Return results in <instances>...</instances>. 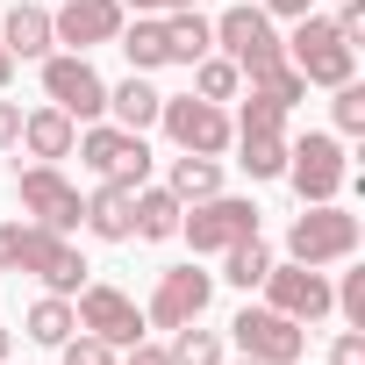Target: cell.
Masks as SVG:
<instances>
[{"label":"cell","instance_id":"6da1fadb","mask_svg":"<svg viewBox=\"0 0 365 365\" xmlns=\"http://www.w3.org/2000/svg\"><path fill=\"white\" fill-rule=\"evenodd\" d=\"M287 43V65L308 79V86H344V79H358V43H344L336 36V22L329 15H301L294 22V36H279Z\"/></svg>","mask_w":365,"mask_h":365},{"label":"cell","instance_id":"7a4b0ae2","mask_svg":"<svg viewBox=\"0 0 365 365\" xmlns=\"http://www.w3.org/2000/svg\"><path fill=\"white\" fill-rule=\"evenodd\" d=\"M279 179L301 194V208H315V201H336V194H344V179H351L344 136H329V129L287 136V172H279Z\"/></svg>","mask_w":365,"mask_h":365},{"label":"cell","instance_id":"3957f363","mask_svg":"<svg viewBox=\"0 0 365 365\" xmlns=\"http://www.w3.org/2000/svg\"><path fill=\"white\" fill-rule=\"evenodd\" d=\"M351 251H358V215L336 208V201L301 208L294 230H287V258L294 265H351Z\"/></svg>","mask_w":365,"mask_h":365},{"label":"cell","instance_id":"277c9868","mask_svg":"<svg viewBox=\"0 0 365 365\" xmlns=\"http://www.w3.org/2000/svg\"><path fill=\"white\" fill-rule=\"evenodd\" d=\"M158 129L172 136V150H194V158H222L230 136H237L230 108H222V101H201V93H165Z\"/></svg>","mask_w":365,"mask_h":365},{"label":"cell","instance_id":"5b68a950","mask_svg":"<svg viewBox=\"0 0 365 365\" xmlns=\"http://www.w3.org/2000/svg\"><path fill=\"white\" fill-rule=\"evenodd\" d=\"M36 65H43V101H51V108H65L72 122H101V115H108V79L93 72L86 51H51V58H36Z\"/></svg>","mask_w":365,"mask_h":365},{"label":"cell","instance_id":"8992f818","mask_svg":"<svg viewBox=\"0 0 365 365\" xmlns=\"http://www.w3.org/2000/svg\"><path fill=\"white\" fill-rule=\"evenodd\" d=\"M179 237L194 244V258H222L230 244L258 237V208L237 201V194H208V201H194L187 215H179Z\"/></svg>","mask_w":365,"mask_h":365},{"label":"cell","instance_id":"52a82bcc","mask_svg":"<svg viewBox=\"0 0 365 365\" xmlns=\"http://www.w3.org/2000/svg\"><path fill=\"white\" fill-rule=\"evenodd\" d=\"M15 194H22V215H29L36 230H58V237H72L79 215H86V194L72 187L58 165H22V172H15Z\"/></svg>","mask_w":365,"mask_h":365},{"label":"cell","instance_id":"ba28073f","mask_svg":"<svg viewBox=\"0 0 365 365\" xmlns=\"http://www.w3.org/2000/svg\"><path fill=\"white\" fill-rule=\"evenodd\" d=\"M215 51H222L244 79L287 58V43H279V29H272L265 8H222V15H215Z\"/></svg>","mask_w":365,"mask_h":365},{"label":"cell","instance_id":"9c48e42d","mask_svg":"<svg viewBox=\"0 0 365 365\" xmlns=\"http://www.w3.org/2000/svg\"><path fill=\"white\" fill-rule=\"evenodd\" d=\"M230 336H237V351L258 358V365H301V358H308V322H294V315H279V308H237Z\"/></svg>","mask_w":365,"mask_h":365},{"label":"cell","instance_id":"30bf717a","mask_svg":"<svg viewBox=\"0 0 365 365\" xmlns=\"http://www.w3.org/2000/svg\"><path fill=\"white\" fill-rule=\"evenodd\" d=\"M208 301H215V272H201V265H165L158 287H150V301H143V322H150V329H187V322L208 315Z\"/></svg>","mask_w":365,"mask_h":365},{"label":"cell","instance_id":"8fae6325","mask_svg":"<svg viewBox=\"0 0 365 365\" xmlns=\"http://www.w3.org/2000/svg\"><path fill=\"white\" fill-rule=\"evenodd\" d=\"M72 315H79V329H93V336H108L115 351H129L150 322H143V308L122 294V287H101V279H86L79 294H72Z\"/></svg>","mask_w":365,"mask_h":365},{"label":"cell","instance_id":"7c38bea8","mask_svg":"<svg viewBox=\"0 0 365 365\" xmlns=\"http://www.w3.org/2000/svg\"><path fill=\"white\" fill-rule=\"evenodd\" d=\"M265 308H279V315H294V322H322L329 315V272L322 265H279L272 258V272H265Z\"/></svg>","mask_w":365,"mask_h":365},{"label":"cell","instance_id":"4fadbf2b","mask_svg":"<svg viewBox=\"0 0 365 365\" xmlns=\"http://www.w3.org/2000/svg\"><path fill=\"white\" fill-rule=\"evenodd\" d=\"M122 22H129L122 0H65V8H51V29L65 51H101L122 36Z\"/></svg>","mask_w":365,"mask_h":365},{"label":"cell","instance_id":"5bb4252c","mask_svg":"<svg viewBox=\"0 0 365 365\" xmlns=\"http://www.w3.org/2000/svg\"><path fill=\"white\" fill-rule=\"evenodd\" d=\"M22 272H36L43 294H79V287H86V258H79V244L58 237V230H36V222H29V258H22Z\"/></svg>","mask_w":365,"mask_h":365},{"label":"cell","instance_id":"9a60e30c","mask_svg":"<svg viewBox=\"0 0 365 365\" xmlns=\"http://www.w3.org/2000/svg\"><path fill=\"white\" fill-rule=\"evenodd\" d=\"M72 136H79V122H72L65 108H51V101H43V108H29V115H22V136H15V143H22L36 165H58V158H72Z\"/></svg>","mask_w":365,"mask_h":365},{"label":"cell","instance_id":"2e32d148","mask_svg":"<svg viewBox=\"0 0 365 365\" xmlns=\"http://www.w3.org/2000/svg\"><path fill=\"white\" fill-rule=\"evenodd\" d=\"M0 43H8V58H51L58 51V29H51V8H36V0H15L8 22H0Z\"/></svg>","mask_w":365,"mask_h":365},{"label":"cell","instance_id":"e0dca14e","mask_svg":"<svg viewBox=\"0 0 365 365\" xmlns=\"http://www.w3.org/2000/svg\"><path fill=\"white\" fill-rule=\"evenodd\" d=\"M79 230H93L101 244H129V237H136V215H129V187L101 179V187L86 194V215H79Z\"/></svg>","mask_w":365,"mask_h":365},{"label":"cell","instance_id":"ac0fdd59","mask_svg":"<svg viewBox=\"0 0 365 365\" xmlns=\"http://www.w3.org/2000/svg\"><path fill=\"white\" fill-rule=\"evenodd\" d=\"M158 108H165V93L150 86V72H129L122 86H108V115H115V129H129V136L158 129Z\"/></svg>","mask_w":365,"mask_h":365},{"label":"cell","instance_id":"d6986e66","mask_svg":"<svg viewBox=\"0 0 365 365\" xmlns=\"http://www.w3.org/2000/svg\"><path fill=\"white\" fill-rule=\"evenodd\" d=\"M129 215H136V237H143V244H172L187 208H179L172 187H136V194H129Z\"/></svg>","mask_w":365,"mask_h":365},{"label":"cell","instance_id":"ffe728a7","mask_svg":"<svg viewBox=\"0 0 365 365\" xmlns=\"http://www.w3.org/2000/svg\"><path fill=\"white\" fill-rule=\"evenodd\" d=\"M208 51H215V22L201 8H172L165 15V58L172 65H201Z\"/></svg>","mask_w":365,"mask_h":365},{"label":"cell","instance_id":"44dd1931","mask_svg":"<svg viewBox=\"0 0 365 365\" xmlns=\"http://www.w3.org/2000/svg\"><path fill=\"white\" fill-rule=\"evenodd\" d=\"M165 187L179 194V208H194V201L222 194V158H194V150H179V158L165 165Z\"/></svg>","mask_w":365,"mask_h":365},{"label":"cell","instance_id":"7402d4cb","mask_svg":"<svg viewBox=\"0 0 365 365\" xmlns=\"http://www.w3.org/2000/svg\"><path fill=\"white\" fill-rule=\"evenodd\" d=\"M230 143H237V165L251 179H279L287 172V129H237Z\"/></svg>","mask_w":365,"mask_h":365},{"label":"cell","instance_id":"603a6c76","mask_svg":"<svg viewBox=\"0 0 365 365\" xmlns=\"http://www.w3.org/2000/svg\"><path fill=\"white\" fill-rule=\"evenodd\" d=\"M122 58H129V72H158V65H172L165 58V15H136V22H122Z\"/></svg>","mask_w":365,"mask_h":365},{"label":"cell","instance_id":"cb8c5ba5","mask_svg":"<svg viewBox=\"0 0 365 365\" xmlns=\"http://www.w3.org/2000/svg\"><path fill=\"white\" fill-rule=\"evenodd\" d=\"M265 272H272V244H265V237H244V244H230V251H222V279H230V287L258 294V287H265Z\"/></svg>","mask_w":365,"mask_h":365},{"label":"cell","instance_id":"d4e9b609","mask_svg":"<svg viewBox=\"0 0 365 365\" xmlns=\"http://www.w3.org/2000/svg\"><path fill=\"white\" fill-rule=\"evenodd\" d=\"M22 322H29V336H36V344H51V351H58V344L79 329L72 294H43V301H29V315H22Z\"/></svg>","mask_w":365,"mask_h":365},{"label":"cell","instance_id":"484cf974","mask_svg":"<svg viewBox=\"0 0 365 365\" xmlns=\"http://www.w3.org/2000/svg\"><path fill=\"white\" fill-rule=\"evenodd\" d=\"M251 93H265L272 108H287V115H294V108L308 101V79H301V72H294V65L279 58V65H265V72H251Z\"/></svg>","mask_w":365,"mask_h":365},{"label":"cell","instance_id":"4316f807","mask_svg":"<svg viewBox=\"0 0 365 365\" xmlns=\"http://www.w3.org/2000/svg\"><path fill=\"white\" fill-rule=\"evenodd\" d=\"M187 72H194V93H201V101H237V86H244V72H237L222 51H208V58L187 65Z\"/></svg>","mask_w":365,"mask_h":365},{"label":"cell","instance_id":"83f0119b","mask_svg":"<svg viewBox=\"0 0 365 365\" xmlns=\"http://www.w3.org/2000/svg\"><path fill=\"white\" fill-rule=\"evenodd\" d=\"M172 365H222V336L215 329H201V322H187V329H172Z\"/></svg>","mask_w":365,"mask_h":365},{"label":"cell","instance_id":"f1b7e54d","mask_svg":"<svg viewBox=\"0 0 365 365\" xmlns=\"http://www.w3.org/2000/svg\"><path fill=\"white\" fill-rule=\"evenodd\" d=\"M150 165H158V158H150V143H143V136H129L108 179H115V187H129V194H136V187H150Z\"/></svg>","mask_w":365,"mask_h":365},{"label":"cell","instance_id":"f546056e","mask_svg":"<svg viewBox=\"0 0 365 365\" xmlns=\"http://www.w3.org/2000/svg\"><path fill=\"white\" fill-rule=\"evenodd\" d=\"M336 101H329V115H336V136H365V86L358 79H344V86H329Z\"/></svg>","mask_w":365,"mask_h":365},{"label":"cell","instance_id":"4dcf8cb0","mask_svg":"<svg viewBox=\"0 0 365 365\" xmlns=\"http://www.w3.org/2000/svg\"><path fill=\"white\" fill-rule=\"evenodd\" d=\"M58 351H65L58 365H115V358H122V351H115L108 336H93V329H72V336H65Z\"/></svg>","mask_w":365,"mask_h":365},{"label":"cell","instance_id":"1f68e13d","mask_svg":"<svg viewBox=\"0 0 365 365\" xmlns=\"http://www.w3.org/2000/svg\"><path fill=\"white\" fill-rule=\"evenodd\" d=\"M22 258H29V222L15 215V222H0V272H22Z\"/></svg>","mask_w":365,"mask_h":365},{"label":"cell","instance_id":"d6a6232c","mask_svg":"<svg viewBox=\"0 0 365 365\" xmlns=\"http://www.w3.org/2000/svg\"><path fill=\"white\" fill-rule=\"evenodd\" d=\"M237 129H287V108H272L265 93H251L244 115H237Z\"/></svg>","mask_w":365,"mask_h":365},{"label":"cell","instance_id":"836d02e7","mask_svg":"<svg viewBox=\"0 0 365 365\" xmlns=\"http://www.w3.org/2000/svg\"><path fill=\"white\" fill-rule=\"evenodd\" d=\"M329 22H336L344 43H365V0H336V15H329Z\"/></svg>","mask_w":365,"mask_h":365},{"label":"cell","instance_id":"e575fe53","mask_svg":"<svg viewBox=\"0 0 365 365\" xmlns=\"http://www.w3.org/2000/svg\"><path fill=\"white\" fill-rule=\"evenodd\" d=\"M329 365H365V329H344L329 344Z\"/></svg>","mask_w":365,"mask_h":365},{"label":"cell","instance_id":"d590c367","mask_svg":"<svg viewBox=\"0 0 365 365\" xmlns=\"http://www.w3.org/2000/svg\"><path fill=\"white\" fill-rule=\"evenodd\" d=\"M115 365H172V351H165V344H150V336H136V344H129Z\"/></svg>","mask_w":365,"mask_h":365},{"label":"cell","instance_id":"8d00e7d4","mask_svg":"<svg viewBox=\"0 0 365 365\" xmlns=\"http://www.w3.org/2000/svg\"><path fill=\"white\" fill-rule=\"evenodd\" d=\"M22 136V101H0V150H15Z\"/></svg>","mask_w":365,"mask_h":365},{"label":"cell","instance_id":"74e56055","mask_svg":"<svg viewBox=\"0 0 365 365\" xmlns=\"http://www.w3.org/2000/svg\"><path fill=\"white\" fill-rule=\"evenodd\" d=\"M172 8H201V0H122V15H172Z\"/></svg>","mask_w":365,"mask_h":365},{"label":"cell","instance_id":"f35d334b","mask_svg":"<svg viewBox=\"0 0 365 365\" xmlns=\"http://www.w3.org/2000/svg\"><path fill=\"white\" fill-rule=\"evenodd\" d=\"M258 8H265V15H287V22H301V15L315 8V0H258Z\"/></svg>","mask_w":365,"mask_h":365},{"label":"cell","instance_id":"ab89813d","mask_svg":"<svg viewBox=\"0 0 365 365\" xmlns=\"http://www.w3.org/2000/svg\"><path fill=\"white\" fill-rule=\"evenodd\" d=\"M8 79H15V58H8V43H0V93H8Z\"/></svg>","mask_w":365,"mask_h":365},{"label":"cell","instance_id":"60d3db41","mask_svg":"<svg viewBox=\"0 0 365 365\" xmlns=\"http://www.w3.org/2000/svg\"><path fill=\"white\" fill-rule=\"evenodd\" d=\"M8 344H15V336H8V329H0V365H8Z\"/></svg>","mask_w":365,"mask_h":365},{"label":"cell","instance_id":"b9f144b4","mask_svg":"<svg viewBox=\"0 0 365 365\" xmlns=\"http://www.w3.org/2000/svg\"><path fill=\"white\" fill-rule=\"evenodd\" d=\"M222 365H258V358H222Z\"/></svg>","mask_w":365,"mask_h":365}]
</instances>
